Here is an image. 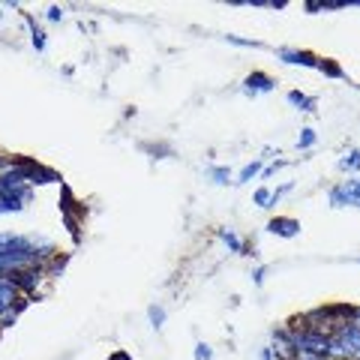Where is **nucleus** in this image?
I'll return each mask as SVG.
<instances>
[{"instance_id":"f257e3e1","label":"nucleus","mask_w":360,"mask_h":360,"mask_svg":"<svg viewBox=\"0 0 360 360\" xmlns=\"http://www.w3.org/2000/svg\"><path fill=\"white\" fill-rule=\"evenodd\" d=\"M333 360H360V324L348 321L340 330L330 333Z\"/></svg>"},{"instance_id":"f03ea898","label":"nucleus","mask_w":360,"mask_h":360,"mask_svg":"<svg viewBox=\"0 0 360 360\" xmlns=\"http://www.w3.org/2000/svg\"><path fill=\"white\" fill-rule=\"evenodd\" d=\"M27 300L30 297H25L9 279L0 276V330L9 328V324L18 319V312L27 307Z\"/></svg>"},{"instance_id":"7ed1b4c3","label":"nucleus","mask_w":360,"mask_h":360,"mask_svg":"<svg viewBox=\"0 0 360 360\" xmlns=\"http://www.w3.org/2000/svg\"><path fill=\"white\" fill-rule=\"evenodd\" d=\"M328 198L330 207H360V177H348L342 184H336Z\"/></svg>"},{"instance_id":"20e7f679","label":"nucleus","mask_w":360,"mask_h":360,"mask_svg":"<svg viewBox=\"0 0 360 360\" xmlns=\"http://www.w3.org/2000/svg\"><path fill=\"white\" fill-rule=\"evenodd\" d=\"M42 276H45V267H25V270H15V274H9L4 279H9V283L21 291V295L30 297L33 291H37V285L42 283Z\"/></svg>"},{"instance_id":"39448f33","label":"nucleus","mask_w":360,"mask_h":360,"mask_svg":"<svg viewBox=\"0 0 360 360\" xmlns=\"http://www.w3.org/2000/svg\"><path fill=\"white\" fill-rule=\"evenodd\" d=\"M276 58L288 66H307V70H319V60H321L312 51H303V49H279Z\"/></svg>"},{"instance_id":"423d86ee","label":"nucleus","mask_w":360,"mask_h":360,"mask_svg":"<svg viewBox=\"0 0 360 360\" xmlns=\"http://www.w3.org/2000/svg\"><path fill=\"white\" fill-rule=\"evenodd\" d=\"M270 352L276 354V360H297V348L291 342L288 330H274V345H270Z\"/></svg>"},{"instance_id":"0eeeda50","label":"nucleus","mask_w":360,"mask_h":360,"mask_svg":"<svg viewBox=\"0 0 360 360\" xmlns=\"http://www.w3.org/2000/svg\"><path fill=\"white\" fill-rule=\"evenodd\" d=\"M267 231L276 234V238H297L300 234V222L291 217H274L267 222Z\"/></svg>"},{"instance_id":"6e6552de","label":"nucleus","mask_w":360,"mask_h":360,"mask_svg":"<svg viewBox=\"0 0 360 360\" xmlns=\"http://www.w3.org/2000/svg\"><path fill=\"white\" fill-rule=\"evenodd\" d=\"M274 87H276V82L267 72H250L243 78V90H246V94H252V96L255 94H270Z\"/></svg>"},{"instance_id":"1a4fd4ad","label":"nucleus","mask_w":360,"mask_h":360,"mask_svg":"<svg viewBox=\"0 0 360 360\" xmlns=\"http://www.w3.org/2000/svg\"><path fill=\"white\" fill-rule=\"evenodd\" d=\"M217 234H219V240H222L225 246H229L231 252H238V255H243V252H246V243L240 240V234L234 231V229H219Z\"/></svg>"},{"instance_id":"9d476101","label":"nucleus","mask_w":360,"mask_h":360,"mask_svg":"<svg viewBox=\"0 0 360 360\" xmlns=\"http://www.w3.org/2000/svg\"><path fill=\"white\" fill-rule=\"evenodd\" d=\"M288 103L291 105H295L297 111H315V105H319V103H315V96H307V94H300V90H288Z\"/></svg>"},{"instance_id":"9b49d317","label":"nucleus","mask_w":360,"mask_h":360,"mask_svg":"<svg viewBox=\"0 0 360 360\" xmlns=\"http://www.w3.org/2000/svg\"><path fill=\"white\" fill-rule=\"evenodd\" d=\"M340 172H360V148H352L340 162H336Z\"/></svg>"},{"instance_id":"f8f14e48","label":"nucleus","mask_w":360,"mask_h":360,"mask_svg":"<svg viewBox=\"0 0 360 360\" xmlns=\"http://www.w3.org/2000/svg\"><path fill=\"white\" fill-rule=\"evenodd\" d=\"M25 21H27V27H30V42H33V49H37V51H45V30H42L30 15H25Z\"/></svg>"},{"instance_id":"ddd939ff","label":"nucleus","mask_w":360,"mask_h":360,"mask_svg":"<svg viewBox=\"0 0 360 360\" xmlns=\"http://www.w3.org/2000/svg\"><path fill=\"white\" fill-rule=\"evenodd\" d=\"M258 174H262V160H252L250 165L240 168V174H238V180H234V184H250V180L258 177Z\"/></svg>"},{"instance_id":"4468645a","label":"nucleus","mask_w":360,"mask_h":360,"mask_svg":"<svg viewBox=\"0 0 360 360\" xmlns=\"http://www.w3.org/2000/svg\"><path fill=\"white\" fill-rule=\"evenodd\" d=\"M148 319H150V328H153V330H160L162 324H165V309H162V307H156V303H153V307L148 309Z\"/></svg>"},{"instance_id":"2eb2a0df","label":"nucleus","mask_w":360,"mask_h":360,"mask_svg":"<svg viewBox=\"0 0 360 360\" xmlns=\"http://www.w3.org/2000/svg\"><path fill=\"white\" fill-rule=\"evenodd\" d=\"M315 144V129H300V139H297V150H309Z\"/></svg>"},{"instance_id":"dca6fc26","label":"nucleus","mask_w":360,"mask_h":360,"mask_svg":"<svg viewBox=\"0 0 360 360\" xmlns=\"http://www.w3.org/2000/svg\"><path fill=\"white\" fill-rule=\"evenodd\" d=\"M25 205L21 201H9V198H0V217H6V213H21Z\"/></svg>"},{"instance_id":"f3484780","label":"nucleus","mask_w":360,"mask_h":360,"mask_svg":"<svg viewBox=\"0 0 360 360\" xmlns=\"http://www.w3.org/2000/svg\"><path fill=\"white\" fill-rule=\"evenodd\" d=\"M319 70H321V72H328L330 78H342V75H345L333 60H319Z\"/></svg>"},{"instance_id":"a211bd4d","label":"nucleus","mask_w":360,"mask_h":360,"mask_svg":"<svg viewBox=\"0 0 360 360\" xmlns=\"http://www.w3.org/2000/svg\"><path fill=\"white\" fill-rule=\"evenodd\" d=\"M210 177H213V184L225 186L231 180V172H229V168H210Z\"/></svg>"},{"instance_id":"6ab92c4d","label":"nucleus","mask_w":360,"mask_h":360,"mask_svg":"<svg viewBox=\"0 0 360 360\" xmlns=\"http://www.w3.org/2000/svg\"><path fill=\"white\" fill-rule=\"evenodd\" d=\"M270 195H274V193H270L267 186L255 189V205H258V207H274V205H270Z\"/></svg>"},{"instance_id":"aec40b11","label":"nucleus","mask_w":360,"mask_h":360,"mask_svg":"<svg viewBox=\"0 0 360 360\" xmlns=\"http://www.w3.org/2000/svg\"><path fill=\"white\" fill-rule=\"evenodd\" d=\"M193 354H195V360H213V348L207 342H198Z\"/></svg>"},{"instance_id":"412c9836","label":"nucleus","mask_w":360,"mask_h":360,"mask_svg":"<svg viewBox=\"0 0 360 360\" xmlns=\"http://www.w3.org/2000/svg\"><path fill=\"white\" fill-rule=\"evenodd\" d=\"M285 165V160H276L274 165H267V168H262V180H267V177H274L276 172H279V168H283Z\"/></svg>"},{"instance_id":"4be33fe9","label":"nucleus","mask_w":360,"mask_h":360,"mask_svg":"<svg viewBox=\"0 0 360 360\" xmlns=\"http://www.w3.org/2000/svg\"><path fill=\"white\" fill-rule=\"evenodd\" d=\"M229 42H234V45H246V49H258V42L255 39H240V37H225Z\"/></svg>"},{"instance_id":"5701e85b","label":"nucleus","mask_w":360,"mask_h":360,"mask_svg":"<svg viewBox=\"0 0 360 360\" xmlns=\"http://www.w3.org/2000/svg\"><path fill=\"white\" fill-rule=\"evenodd\" d=\"M288 193H291V184H285V186H279V189H276V193H274V195H270V205H276V201H279V198H283V195H288Z\"/></svg>"},{"instance_id":"b1692460","label":"nucleus","mask_w":360,"mask_h":360,"mask_svg":"<svg viewBox=\"0 0 360 360\" xmlns=\"http://www.w3.org/2000/svg\"><path fill=\"white\" fill-rule=\"evenodd\" d=\"M49 21H63V9L60 6H51L49 9Z\"/></svg>"},{"instance_id":"393cba45","label":"nucleus","mask_w":360,"mask_h":360,"mask_svg":"<svg viewBox=\"0 0 360 360\" xmlns=\"http://www.w3.org/2000/svg\"><path fill=\"white\" fill-rule=\"evenodd\" d=\"M264 274H267L264 267H258V270H255V276H252V279H255V285H262V283H264Z\"/></svg>"},{"instance_id":"a878e982","label":"nucleus","mask_w":360,"mask_h":360,"mask_svg":"<svg viewBox=\"0 0 360 360\" xmlns=\"http://www.w3.org/2000/svg\"><path fill=\"white\" fill-rule=\"evenodd\" d=\"M108 360H132V357H129V354H127V352H115V354H111V357H108Z\"/></svg>"},{"instance_id":"bb28decb","label":"nucleus","mask_w":360,"mask_h":360,"mask_svg":"<svg viewBox=\"0 0 360 360\" xmlns=\"http://www.w3.org/2000/svg\"><path fill=\"white\" fill-rule=\"evenodd\" d=\"M9 165H13V160H6V156H0V174H4Z\"/></svg>"},{"instance_id":"cd10ccee","label":"nucleus","mask_w":360,"mask_h":360,"mask_svg":"<svg viewBox=\"0 0 360 360\" xmlns=\"http://www.w3.org/2000/svg\"><path fill=\"white\" fill-rule=\"evenodd\" d=\"M262 360H274V352H270V345L262 348Z\"/></svg>"},{"instance_id":"c85d7f7f","label":"nucleus","mask_w":360,"mask_h":360,"mask_svg":"<svg viewBox=\"0 0 360 360\" xmlns=\"http://www.w3.org/2000/svg\"><path fill=\"white\" fill-rule=\"evenodd\" d=\"M354 319H360V309H354Z\"/></svg>"},{"instance_id":"c756f323","label":"nucleus","mask_w":360,"mask_h":360,"mask_svg":"<svg viewBox=\"0 0 360 360\" xmlns=\"http://www.w3.org/2000/svg\"><path fill=\"white\" fill-rule=\"evenodd\" d=\"M357 262H360V258H357Z\"/></svg>"}]
</instances>
